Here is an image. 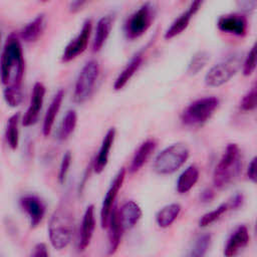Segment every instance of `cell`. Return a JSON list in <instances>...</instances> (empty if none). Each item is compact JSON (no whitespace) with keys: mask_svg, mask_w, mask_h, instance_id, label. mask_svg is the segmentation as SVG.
Instances as JSON below:
<instances>
[{"mask_svg":"<svg viewBox=\"0 0 257 257\" xmlns=\"http://www.w3.org/2000/svg\"><path fill=\"white\" fill-rule=\"evenodd\" d=\"M24 56L19 38L10 34L4 44L0 57V79L9 87L22 88L24 76Z\"/></svg>","mask_w":257,"mask_h":257,"instance_id":"obj_1","label":"cell"},{"mask_svg":"<svg viewBox=\"0 0 257 257\" xmlns=\"http://www.w3.org/2000/svg\"><path fill=\"white\" fill-rule=\"evenodd\" d=\"M73 227V212L68 200L64 199L52 213L48 224L49 240L54 249L61 250L70 243Z\"/></svg>","mask_w":257,"mask_h":257,"instance_id":"obj_2","label":"cell"},{"mask_svg":"<svg viewBox=\"0 0 257 257\" xmlns=\"http://www.w3.org/2000/svg\"><path fill=\"white\" fill-rule=\"evenodd\" d=\"M242 170L241 151L237 144H229L213 172V184L218 189H224L232 184Z\"/></svg>","mask_w":257,"mask_h":257,"instance_id":"obj_3","label":"cell"},{"mask_svg":"<svg viewBox=\"0 0 257 257\" xmlns=\"http://www.w3.org/2000/svg\"><path fill=\"white\" fill-rule=\"evenodd\" d=\"M189 156L190 151L185 144H173L156 157L153 168L159 175H171L187 162Z\"/></svg>","mask_w":257,"mask_h":257,"instance_id":"obj_4","label":"cell"},{"mask_svg":"<svg viewBox=\"0 0 257 257\" xmlns=\"http://www.w3.org/2000/svg\"><path fill=\"white\" fill-rule=\"evenodd\" d=\"M219 100L215 96H206L190 103L181 115L182 122L187 126H198L205 123L218 107Z\"/></svg>","mask_w":257,"mask_h":257,"instance_id":"obj_5","label":"cell"},{"mask_svg":"<svg viewBox=\"0 0 257 257\" xmlns=\"http://www.w3.org/2000/svg\"><path fill=\"white\" fill-rule=\"evenodd\" d=\"M242 56L234 53L212 66L205 75V83L210 87H218L228 82L240 69Z\"/></svg>","mask_w":257,"mask_h":257,"instance_id":"obj_6","label":"cell"},{"mask_svg":"<svg viewBox=\"0 0 257 257\" xmlns=\"http://www.w3.org/2000/svg\"><path fill=\"white\" fill-rule=\"evenodd\" d=\"M98 74L99 65L96 60H89L83 65L74 85L73 100L76 103H83L90 97L98 78Z\"/></svg>","mask_w":257,"mask_h":257,"instance_id":"obj_7","label":"cell"},{"mask_svg":"<svg viewBox=\"0 0 257 257\" xmlns=\"http://www.w3.org/2000/svg\"><path fill=\"white\" fill-rule=\"evenodd\" d=\"M155 18V9L150 2L143 4L136 10L124 23V35L127 39L134 40L144 35L151 27Z\"/></svg>","mask_w":257,"mask_h":257,"instance_id":"obj_8","label":"cell"},{"mask_svg":"<svg viewBox=\"0 0 257 257\" xmlns=\"http://www.w3.org/2000/svg\"><path fill=\"white\" fill-rule=\"evenodd\" d=\"M92 30V22L90 19H86L79 33L69 41V43L65 46L64 51L61 56L62 62H69L83 53L88 45L90 34Z\"/></svg>","mask_w":257,"mask_h":257,"instance_id":"obj_9","label":"cell"},{"mask_svg":"<svg viewBox=\"0 0 257 257\" xmlns=\"http://www.w3.org/2000/svg\"><path fill=\"white\" fill-rule=\"evenodd\" d=\"M124 178H125V169L121 168L115 175L114 179L112 180V182L103 198L101 208H100V225L103 229H105L107 227L110 212H111L113 206L115 205V199H116L118 191L120 190V188L123 184Z\"/></svg>","mask_w":257,"mask_h":257,"instance_id":"obj_10","label":"cell"},{"mask_svg":"<svg viewBox=\"0 0 257 257\" xmlns=\"http://www.w3.org/2000/svg\"><path fill=\"white\" fill-rule=\"evenodd\" d=\"M217 27L223 33L242 37L247 33L248 21L242 13H228L218 18Z\"/></svg>","mask_w":257,"mask_h":257,"instance_id":"obj_11","label":"cell"},{"mask_svg":"<svg viewBox=\"0 0 257 257\" xmlns=\"http://www.w3.org/2000/svg\"><path fill=\"white\" fill-rule=\"evenodd\" d=\"M45 91L46 89L43 83L39 81L35 82L32 88V93H31V98H30L28 108L22 118V124L24 126H31L37 122L42 105H43Z\"/></svg>","mask_w":257,"mask_h":257,"instance_id":"obj_12","label":"cell"},{"mask_svg":"<svg viewBox=\"0 0 257 257\" xmlns=\"http://www.w3.org/2000/svg\"><path fill=\"white\" fill-rule=\"evenodd\" d=\"M19 203L21 209L29 218L30 226L32 228L37 227L45 215L46 207L44 202L35 195H25L20 198Z\"/></svg>","mask_w":257,"mask_h":257,"instance_id":"obj_13","label":"cell"},{"mask_svg":"<svg viewBox=\"0 0 257 257\" xmlns=\"http://www.w3.org/2000/svg\"><path fill=\"white\" fill-rule=\"evenodd\" d=\"M117 215L121 228L124 231L132 229L142 218L143 212L141 207L134 201H126L117 209Z\"/></svg>","mask_w":257,"mask_h":257,"instance_id":"obj_14","label":"cell"},{"mask_svg":"<svg viewBox=\"0 0 257 257\" xmlns=\"http://www.w3.org/2000/svg\"><path fill=\"white\" fill-rule=\"evenodd\" d=\"M95 229V216H94V206L89 205L85 209L83 214L81 228L79 233V241H78V249L80 251L85 250L93 236V232Z\"/></svg>","mask_w":257,"mask_h":257,"instance_id":"obj_15","label":"cell"},{"mask_svg":"<svg viewBox=\"0 0 257 257\" xmlns=\"http://www.w3.org/2000/svg\"><path fill=\"white\" fill-rule=\"evenodd\" d=\"M250 240L249 232L246 226L241 225L239 226L229 237L227 240L226 246L224 248V255L226 257H232L235 256L244 249Z\"/></svg>","mask_w":257,"mask_h":257,"instance_id":"obj_16","label":"cell"},{"mask_svg":"<svg viewBox=\"0 0 257 257\" xmlns=\"http://www.w3.org/2000/svg\"><path fill=\"white\" fill-rule=\"evenodd\" d=\"M114 137H115V128L114 127H110L107 133L105 134L99 151L97 153V156L95 157L93 164H92V169L96 174H100L103 172V170L105 169L107 163H108V157H109V152L110 149L113 145L114 142Z\"/></svg>","mask_w":257,"mask_h":257,"instance_id":"obj_17","label":"cell"},{"mask_svg":"<svg viewBox=\"0 0 257 257\" xmlns=\"http://www.w3.org/2000/svg\"><path fill=\"white\" fill-rule=\"evenodd\" d=\"M107 230H108V246H107V253L109 255L114 254L119 246L120 243V239H121V235H122V228L121 225L119 223V219H118V215H117V208L114 205L110 215H109V220H108V224H107Z\"/></svg>","mask_w":257,"mask_h":257,"instance_id":"obj_18","label":"cell"},{"mask_svg":"<svg viewBox=\"0 0 257 257\" xmlns=\"http://www.w3.org/2000/svg\"><path fill=\"white\" fill-rule=\"evenodd\" d=\"M64 97V91L62 89H59L55 95L53 96L43 119V125H42V133L44 137H48L52 131L55 118L57 116V113L61 107L62 100Z\"/></svg>","mask_w":257,"mask_h":257,"instance_id":"obj_19","label":"cell"},{"mask_svg":"<svg viewBox=\"0 0 257 257\" xmlns=\"http://www.w3.org/2000/svg\"><path fill=\"white\" fill-rule=\"evenodd\" d=\"M156 148H157V142L155 140L149 139L145 141L136 151L128 171L131 173L138 172L147 163V161L149 160L151 155L154 153Z\"/></svg>","mask_w":257,"mask_h":257,"instance_id":"obj_20","label":"cell"},{"mask_svg":"<svg viewBox=\"0 0 257 257\" xmlns=\"http://www.w3.org/2000/svg\"><path fill=\"white\" fill-rule=\"evenodd\" d=\"M45 16L44 14H39L21 29L20 38L28 43L34 42L41 36L45 29Z\"/></svg>","mask_w":257,"mask_h":257,"instance_id":"obj_21","label":"cell"},{"mask_svg":"<svg viewBox=\"0 0 257 257\" xmlns=\"http://www.w3.org/2000/svg\"><path fill=\"white\" fill-rule=\"evenodd\" d=\"M113 18L110 15H106L101 17L96 24L95 33L92 40V51L97 52L99 51L102 46L104 45L106 39L109 36L111 27H112Z\"/></svg>","mask_w":257,"mask_h":257,"instance_id":"obj_22","label":"cell"},{"mask_svg":"<svg viewBox=\"0 0 257 257\" xmlns=\"http://www.w3.org/2000/svg\"><path fill=\"white\" fill-rule=\"evenodd\" d=\"M143 62V53L138 52L131 61L126 64V66L122 69V71L118 74L116 79L113 83V89L114 90H120L122 89L126 83L131 80V78L135 75V73L138 71L140 66Z\"/></svg>","mask_w":257,"mask_h":257,"instance_id":"obj_23","label":"cell"},{"mask_svg":"<svg viewBox=\"0 0 257 257\" xmlns=\"http://www.w3.org/2000/svg\"><path fill=\"white\" fill-rule=\"evenodd\" d=\"M199 169L195 165L189 166L183 173L179 176L177 181V192L179 194L188 193L199 180Z\"/></svg>","mask_w":257,"mask_h":257,"instance_id":"obj_24","label":"cell"},{"mask_svg":"<svg viewBox=\"0 0 257 257\" xmlns=\"http://www.w3.org/2000/svg\"><path fill=\"white\" fill-rule=\"evenodd\" d=\"M182 207L178 203H172L164 206L156 215V222L161 228L170 227L180 215Z\"/></svg>","mask_w":257,"mask_h":257,"instance_id":"obj_25","label":"cell"},{"mask_svg":"<svg viewBox=\"0 0 257 257\" xmlns=\"http://www.w3.org/2000/svg\"><path fill=\"white\" fill-rule=\"evenodd\" d=\"M195 14L188 8V10L184 13H182L172 24L171 26L166 30L165 32V39L167 40H170L178 35H180L188 26H189V23L192 19V17L194 16Z\"/></svg>","mask_w":257,"mask_h":257,"instance_id":"obj_26","label":"cell"},{"mask_svg":"<svg viewBox=\"0 0 257 257\" xmlns=\"http://www.w3.org/2000/svg\"><path fill=\"white\" fill-rule=\"evenodd\" d=\"M20 113L16 112L13 115H11L6 124V131H5V138L6 142L11 150H16L19 145V119Z\"/></svg>","mask_w":257,"mask_h":257,"instance_id":"obj_27","label":"cell"},{"mask_svg":"<svg viewBox=\"0 0 257 257\" xmlns=\"http://www.w3.org/2000/svg\"><path fill=\"white\" fill-rule=\"evenodd\" d=\"M77 123V114L75 110L70 109L66 112L60 128H59V139L60 140H65L67 139L74 131L75 126Z\"/></svg>","mask_w":257,"mask_h":257,"instance_id":"obj_28","label":"cell"},{"mask_svg":"<svg viewBox=\"0 0 257 257\" xmlns=\"http://www.w3.org/2000/svg\"><path fill=\"white\" fill-rule=\"evenodd\" d=\"M209 59H210V55L207 51H198L191 58L188 65L187 72L190 75L198 74L207 65Z\"/></svg>","mask_w":257,"mask_h":257,"instance_id":"obj_29","label":"cell"},{"mask_svg":"<svg viewBox=\"0 0 257 257\" xmlns=\"http://www.w3.org/2000/svg\"><path fill=\"white\" fill-rule=\"evenodd\" d=\"M211 240H212V236L209 233H205L200 235L194 242L193 247L190 250L189 256L192 257H202L205 256L210 244H211Z\"/></svg>","mask_w":257,"mask_h":257,"instance_id":"obj_30","label":"cell"},{"mask_svg":"<svg viewBox=\"0 0 257 257\" xmlns=\"http://www.w3.org/2000/svg\"><path fill=\"white\" fill-rule=\"evenodd\" d=\"M229 210L227 203H223L221 204L219 207H217L216 209H214L213 211H210L206 214H204L200 220H199V226L200 227H207L209 225H211L212 223H214L215 221H217L224 213H226Z\"/></svg>","mask_w":257,"mask_h":257,"instance_id":"obj_31","label":"cell"},{"mask_svg":"<svg viewBox=\"0 0 257 257\" xmlns=\"http://www.w3.org/2000/svg\"><path fill=\"white\" fill-rule=\"evenodd\" d=\"M3 97H4L5 102L9 106L16 107L22 102V99H23L22 88H15V87L6 86L3 90Z\"/></svg>","mask_w":257,"mask_h":257,"instance_id":"obj_32","label":"cell"},{"mask_svg":"<svg viewBox=\"0 0 257 257\" xmlns=\"http://www.w3.org/2000/svg\"><path fill=\"white\" fill-rule=\"evenodd\" d=\"M256 62H257V47H256V44H254L250 49V51L248 52L243 62L242 71L245 76H249L254 72L256 68Z\"/></svg>","mask_w":257,"mask_h":257,"instance_id":"obj_33","label":"cell"},{"mask_svg":"<svg viewBox=\"0 0 257 257\" xmlns=\"http://www.w3.org/2000/svg\"><path fill=\"white\" fill-rule=\"evenodd\" d=\"M257 106V90L256 86H253L242 98L240 107L244 111H252Z\"/></svg>","mask_w":257,"mask_h":257,"instance_id":"obj_34","label":"cell"},{"mask_svg":"<svg viewBox=\"0 0 257 257\" xmlns=\"http://www.w3.org/2000/svg\"><path fill=\"white\" fill-rule=\"evenodd\" d=\"M71 160H72V158H71L70 152H66L62 157L60 167H59V172H58V182L61 185L64 184V182L66 180V176L68 174V171H69V168L71 165Z\"/></svg>","mask_w":257,"mask_h":257,"instance_id":"obj_35","label":"cell"},{"mask_svg":"<svg viewBox=\"0 0 257 257\" xmlns=\"http://www.w3.org/2000/svg\"><path fill=\"white\" fill-rule=\"evenodd\" d=\"M237 6L243 12H252L256 9L257 0H236Z\"/></svg>","mask_w":257,"mask_h":257,"instance_id":"obj_36","label":"cell"},{"mask_svg":"<svg viewBox=\"0 0 257 257\" xmlns=\"http://www.w3.org/2000/svg\"><path fill=\"white\" fill-rule=\"evenodd\" d=\"M243 202H244V197H243V195H242L241 193H237V194H235V195L231 198V200H229V201L227 202V205H228L229 210H235V209L240 208V207L242 206Z\"/></svg>","mask_w":257,"mask_h":257,"instance_id":"obj_37","label":"cell"},{"mask_svg":"<svg viewBox=\"0 0 257 257\" xmlns=\"http://www.w3.org/2000/svg\"><path fill=\"white\" fill-rule=\"evenodd\" d=\"M256 162H257V159L256 157H254L251 162L249 163L248 165V169H247V177L248 179L252 182V183H256V180H257V175H256Z\"/></svg>","mask_w":257,"mask_h":257,"instance_id":"obj_38","label":"cell"},{"mask_svg":"<svg viewBox=\"0 0 257 257\" xmlns=\"http://www.w3.org/2000/svg\"><path fill=\"white\" fill-rule=\"evenodd\" d=\"M48 254L49 253L47 251L46 245L44 243H38L35 245L31 255L34 257H47Z\"/></svg>","mask_w":257,"mask_h":257,"instance_id":"obj_39","label":"cell"},{"mask_svg":"<svg viewBox=\"0 0 257 257\" xmlns=\"http://www.w3.org/2000/svg\"><path fill=\"white\" fill-rule=\"evenodd\" d=\"M89 0H73L70 4V12L72 13H76L79 10L82 9L83 6H85V4L88 2Z\"/></svg>","mask_w":257,"mask_h":257,"instance_id":"obj_40","label":"cell"},{"mask_svg":"<svg viewBox=\"0 0 257 257\" xmlns=\"http://www.w3.org/2000/svg\"><path fill=\"white\" fill-rule=\"evenodd\" d=\"M214 192L213 190L211 189H205L202 193H201V196H200V199L203 203H209L211 202L213 199H214Z\"/></svg>","mask_w":257,"mask_h":257,"instance_id":"obj_41","label":"cell"},{"mask_svg":"<svg viewBox=\"0 0 257 257\" xmlns=\"http://www.w3.org/2000/svg\"><path fill=\"white\" fill-rule=\"evenodd\" d=\"M40 2H47V1H49V0H39Z\"/></svg>","mask_w":257,"mask_h":257,"instance_id":"obj_42","label":"cell"},{"mask_svg":"<svg viewBox=\"0 0 257 257\" xmlns=\"http://www.w3.org/2000/svg\"><path fill=\"white\" fill-rule=\"evenodd\" d=\"M0 37H1V36H0Z\"/></svg>","mask_w":257,"mask_h":257,"instance_id":"obj_43","label":"cell"}]
</instances>
